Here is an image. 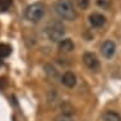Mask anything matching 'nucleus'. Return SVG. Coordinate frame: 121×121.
<instances>
[{"label":"nucleus","instance_id":"nucleus-1","mask_svg":"<svg viewBox=\"0 0 121 121\" xmlns=\"http://www.w3.org/2000/svg\"><path fill=\"white\" fill-rule=\"evenodd\" d=\"M54 8L56 14L65 21H75L77 19V12H75L70 0H57Z\"/></svg>","mask_w":121,"mask_h":121},{"label":"nucleus","instance_id":"nucleus-2","mask_svg":"<svg viewBox=\"0 0 121 121\" xmlns=\"http://www.w3.org/2000/svg\"><path fill=\"white\" fill-rule=\"evenodd\" d=\"M46 32L48 40L52 42H60L65 36V26L63 24V22L60 21H51L50 23L46 26Z\"/></svg>","mask_w":121,"mask_h":121},{"label":"nucleus","instance_id":"nucleus-3","mask_svg":"<svg viewBox=\"0 0 121 121\" xmlns=\"http://www.w3.org/2000/svg\"><path fill=\"white\" fill-rule=\"evenodd\" d=\"M45 5L42 3H33L32 5H29L24 12V17L26 19H28L29 22H33V23H37L40 22L45 15Z\"/></svg>","mask_w":121,"mask_h":121},{"label":"nucleus","instance_id":"nucleus-4","mask_svg":"<svg viewBox=\"0 0 121 121\" xmlns=\"http://www.w3.org/2000/svg\"><path fill=\"white\" fill-rule=\"evenodd\" d=\"M83 63L86 64V66L88 69L92 70V71H98L101 68L99 60H98V57L93 52H86L83 55Z\"/></svg>","mask_w":121,"mask_h":121},{"label":"nucleus","instance_id":"nucleus-5","mask_svg":"<svg viewBox=\"0 0 121 121\" xmlns=\"http://www.w3.org/2000/svg\"><path fill=\"white\" fill-rule=\"evenodd\" d=\"M115 52H116V45H115L113 41L107 40L101 45V54H102L103 57L111 59L113 55H115Z\"/></svg>","mask_w":121,"mask_h":121},{"label":"nucleus","instance_id":"nucleus-6","mask_svg":"<svg viewBox=\"0 0 121 121\" xmlns=\"http://www.w3.org/2000/svg\"><path fill=\"white\" fill-rule=\"evenodd\" d=\"M88 21H89V24L92 26L93 28H101L104 26V23H106V18H104V15L101 14V13H93V14H91L89 18H88Z\"/></svg>","mask_w":121,"mask_h":121},{"label":"nucleus","instance_id":"nucleus-7","mask_svg":"<svg viewBox=\"0 0 121 121\" xmlns=\"http://www.w3.org/2000/svg\"><path fill=\"white\" fill-rule=\"evenodd\" d=\"M61 83L66 88H74L77 86V75L73 71H65L61 77Z\"/></svg>","mask_w":121,"mask_h":121},{"label":"nucleus","instance_id":"nucleus-8","mask_svg":"<svg viewBox=\"0 0 121 121\" xmlns=\"http://www.w3.org/2000/svg\"><path fill=\"white\" fill-rule=\"evenodd\" d=\"M59 50L63 52H71L74 50V42L70 38H63L59 42Z\"/></svg>","mask_w":121,"mask_h":121},{"label":"nucleus","instance_id":"nucleus-9","mask_svg":"<svg viewBox=\"0 0 121 121\" xmlns=\"http://www.w3.org/2000/svg\"><path fill=\"white\" fill-rule=\"evenodd\" d=\"M103 121H121V116L115 111H106L102 116Z\"/></svg>","mask_w":121,"mask_h":121},{"label":"nucleus","instance_id":"nucleus-10","mask_svg":"<svg viewBox=\"0 0 121 121\" xmlns=\"http://www.w3.org/2000/svg\"><path fill=\"white\" fill-rule=\"evenodd\" d=\"M10 52H12L10 46H8V45H5V43H0V57L9 56Z\"/></svg>","mask_w":121,"mask_h":121},{"label":"nucleus","instance_id":"nucleus-11","mask_svg":"<svg viewBox=\"0 0 121 121\" xmlns=\"http://www.w3.org/2000/svg\"><path fill=\"white\" fill-rule=\"evenodd\" d=\"M96 3L99 8H103V9H108L111 5V0H96Z\"/></svg>","mask_w":121,"mask_h":121},{"label":"nucleus","instance_id":"nucleus-12","mask_svg":"<svg viewBox=\"0 0 121 121\" xmlns=\"http://www.w3.org/2000/svg\"><path fill=\"white\" fill-rule=\"evenodd\" d=\"M10 6V0H0V12H6Z\"/></svg>","mask_w":121,"mask_h":121},{"label":"nucleus","instance_id":"nucleus-13","mask_svg":"<svg viewBox=\"0 0 121 121\" xmlns=\"http://www.w3.org/2000/svg\"><path fill=\"white\" fill-rule=\"evenodd\" d=\"M89 1L91 0H77V4L80 9H87L89 6Z\"/></svg>","mask_w":121,"mask_h":121},{"label":"nucleus","instance_id":"nucleus-14","mask_svg":"<svg viewBox=\"0 0 121 121\" xmlns=\"http://www.w3.org/2000/svg\"><path fill=\"white\" fill-rule=\"evenodd\" d=\"M56 121H73L70 119V117H65V116H63V117H59V119H56Z\"/></svg>","mask_w":121,"mask_h":121}]
</instances>
